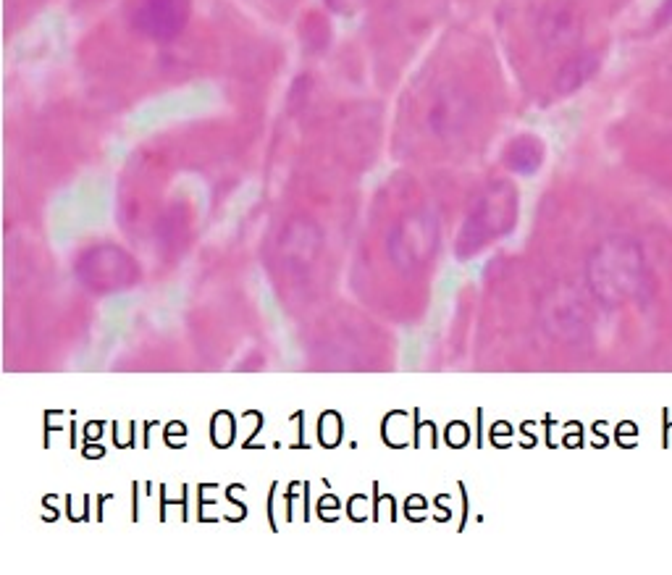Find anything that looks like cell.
<instances>
[{"mask_svg": "<svg viewBox=\"0 0 672 575\" xmlns=\"http://www.w3.org/2000/svg\"><path fill=\"white\" fill-rule=\"evenodd\" d=\"M187 0H145L137 11V27L155 40H171L187 22Z\"/></svg>", "mask_w": 672, "mask_h": 575, "instance_id": "obj_1", "label": "cell"}, {"mask_svg": "<svg viewBox=\"0 0 672 575\" xmlns=\"http://www.w3.org/2000/svg\"><path fill=\"white\" fill-rule=\"evenodd\" d=\"M365 0H329V6L331 8H336V11H344V14H347V11H355L357 6H363Z\"/></svg>", "mask_w": 672, "mask_h": 575, "instance_id": "obj_2", "label": "cell"}]
</instances>
